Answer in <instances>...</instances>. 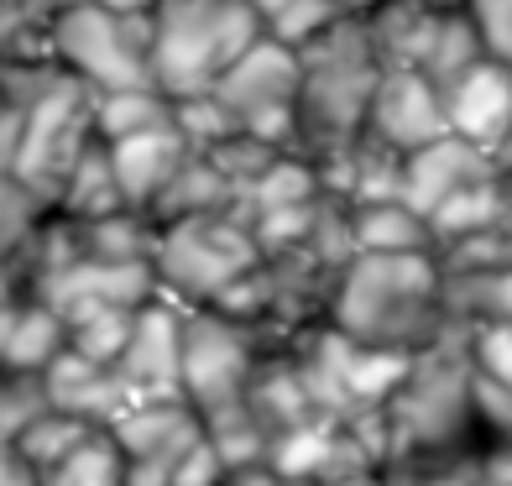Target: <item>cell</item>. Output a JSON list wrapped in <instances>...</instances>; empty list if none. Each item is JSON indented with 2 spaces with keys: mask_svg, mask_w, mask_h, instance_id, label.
Returning a JSON list of instances; mask_svg holds the SVG:
<instances>
[{
  "mask_svg": "<svg viewBox=\"0 0 512 486\" xmlns=\"http://www.w3.org/2000/svg\"><path fill=\"white\" fill-rule=\"evenodd\" d=\"M0 486H42L37 471L16 455V445H6V439H0Z\"/></svg>",
  "mask_w": 512,
  "mask_h": 486,
  "instance_id": "83f0119b",
  "label": "cell"
},
{
  "mask_svg": "<svg viewBox=\"0 0 512 486\" xmlns=\"http://www.w3.org/2000/svg\"><path fill=\"white\" fill-rule=\"evenodd\" d=\"M256 262H262V251H256V230H251L246 204L168 220V225H157V236H152L157 293H168L173 304H189V309L209 304L220 288H230Z\"/></svg>",
  "mask_w": 512,
  "mask_h": 486,
  "instance_id": "277c9868",
  "label": "cell"
},
{
  "mask_svg": "<svg viewBox=\"0 0 512 486\" xmlns=\"http://www.w3.org/2000/svg\"><path fill=\"white\" fill-rule=\"evenodd\" d=\"M460 6H465V16H471L486 58L512 68V0H460Z\"/></svg>",
  "mask_w": 512,
  "mask_h": 486,
  "instance_id": "d4e9b609",
  "label": "cell"
},
{
  "mask_svg": "<svg viewBox=\"0 0 512 486\" xmlns=\"http://www.w3.org/2000/svg\"><path fill=\"white\" fill-rule=\"evenodd\" d=\"M168 121H173V100L157 84H131V89H105V95H95V136L100 142H115V136H131V131H152Z\"/></svg>",
  "mask_w": 512,
  "mask_h": 486,
  "instance_id": "ac0fdd59",
  "label": "cell"
},
{
  "mask_svg": "<svg viewBox=\"0 0 512 486\" xmlns=\"http://www.w3.org/2000/svg\"><path fill=\"white\" fill-rule=\"evenodd\" d=\"M63 319L42 304V298L27 288L16 293L6 309H0V366L6 372H42L58 351H63Z\"/></svg>",
  "mask_w": 512,
  "mask_h": 486,
  "instance_id": "5bb4252c",
  "label": "cell"
},
{
  "mask_svg": "<svg viewBox=\"0 0 512 486\" xmlns=\"http://www.w3.org/2000/svg\"><path fill=\"white\" fill-rule=\"evenodd\" d=\"M58 215L68 220H100V215H115V210H126V199L121 189H115V168H110V147L100 142H89L84 157L74 162V173L63 178V194L53 204Z\"/></svg>",
  "mask_w": 512,
  "mask_h": 486,
  "instance_id": "e0dca14e",
  "label": "cell"
},
{
  "mask_svg": "<svg viewBox=\"0 0 512 486\" xmlns=\"http://www.w3.org/2000/svg\"><path fill=\"white\" fill-rule=\"evenodd\" d=\"M147 16H152V84L168 100L204 95L267 32V21L246 0H157Z\"/></svg>",
  "mask_w": 512,
  "mask_h": 486,
  "instance_id": "3957f363",
  "label": "cell"
},
{
  "mask_svg": "<svg viewBox=\"0 0 512 486\" xmlns=\"http://www.w3.org/2000/svg\"><path fill=\"white\" fill-rule=\"evenodd\" d=\"M204 95L225 110L230 131L298 152V53L272 32L256 37Z\"/></svg>",
  "mask_w": 512,
  "mask_h": 486,
  "instance_id": "8992f818",
  "label": "cell"
},
{
  "mask_svg": "<svg viewBox=\"0 0 512 486\" xmlns=\"http://www.w3.org/2000/svg\"><path fill=\"white\" fill-rule=\"evenodd\" d=\"M89 434H95V424H89V419H79V413H63V408H53V403H48V408H42L27 429H21V434L11 439V445H16V455H21V460H27V466L42 476V471L58 466V460H63L68 450H74L79 439H89Z\"/></svg>",
  "mask_w": 512,
  "mask_h": 486,
  "instance_id": "ffe728a7",
  "label": "cell"
},
{
  "mask_svg": "<svg viewBox=\"0 0 512 486\" xmlns=\"http://www.w3.org/2000/svg\"><path fill=\"white\" fill-rule=\"evenodd\" d=\"M246 6H251V11H256V16H262V21H267V16H272V11H277V6H283V0H246Z\"/></svg>",
  "mask_w": 512,
  "mask_h": 486,
  "instance_id": "4dcf8cb0",
  "label": "cell"
},
{
  "mask_svg": "<svg viewBox=\"0 0 512 486\" xmlns=\"http://www.w3.org/2000/svg\"><path fill=\"white\" fill-rule=\"evenodd\" d=\"M100 6H110V11H126V16H147L157 0H100Z\"/></svg>",
  "mask_w": 512,
  "mask_h": 486,
  "instance_id": "f1b7e54d",
  "label": "cell"
},
{
  "mask_svg": "<svg viewBox=\"0 0 512 486\" xmlns=\"http://www.w3.org/2000/svg\"><path fill=\"white\" fill-rule=\"evenodd\" d=\"M21 131H27V105L0 95V173L16 168V152H21Z\"/></svg>",
  "mask_w": 512,
  "mask_h": 486,
  "instance_id": "4316f807",
  "label": "cell"
},
{
  "mask_svg": "<svg viewBox=\"0 0 512 486\" xmlns=\"http://www.w3.org/2000/svg\"><path fill=\"white\" fill-rule=\"evenodd\" d=\"M298 152L314 168L356 152L366 110L382 79V53L366 16H335L309 42H298Z\"/></svg>",
  "mask_w": 512,
  "mask_h": 486,
  "instance_id": "7a4b0ae2",
  "label": "cell"
},
{
  "mask_svg": "<svg viewBox=\"0 0 512 486\" xmlns=\"http://www.w3.org/2000/svg\"><path fill=\"white\" fill-rule=\"evenodd\" d=\"M345 225H351L356 251H434L429 220L403 199H361L345 204Z\"/></svg>",
  "mask_w": 512,
  "mask_h": 486,
  "instance_id": "9a60e30c",
  "label": "cell"
},
{
  "mask_svg": "<svg viewBox=\"0 0 512 486\" xmlns=\"http://www.w3.org/2000/svg\"><path fill=\"white\" fill-rule=\"evenodd\" d=\"M42 486H126V455L110 439V429L79 439L58 466L42 471Z\"/></svg>",
  "mask_w": 512,
  "mask_h": 486,
  "instance_id": "d6986e66",
  "label": "cell"
},
{
  "mask_svg": "<svg viewBox=\"0 0 512 486\" xmlns=\"http://www.w3.org/2000/svg\"><path fill=\"white\" fill-rule=\"evenodd\" d=\"M335 16H345L340 6H330V0H283L272 16H267V32L277 42H288V48H298V42H309L319 27H330ZM356 16V11H351Z\"/></svg>",
  "mask_w": 512,
  "mask_h": 486,
  "instance_id": "cb8c5ba5",
  "label": "cell"
},
{
  "mask_svg": "<svg viewBox=\"0 0 512 486\" xmlns=\"http://www.w3.org/2000/svg\"><path fill=\"white\" fill-rule=\"evenodd\" d=\"M110 147V168H115V189H121L126 210L147 215L157 194L168 189V178L178 173V162L189 157V142L178 136V126H152V131H131V136H115Z\"/></svg>",
  "mask_w": 512,
  "mask_h": 486,
  "instance_id": "4fadbf2b",
  "label": "cell"
},
{
  "mask_svg": "<svg viewBox=\"0 0 512 486\" xmlns=\"http://www.w3.org/2000/svg\"><path fill=\"white\" fill-rule=\"evenodd\" d=\"M497 173H502L497 152H486L476 142H465V136L445 131V136H434L429 147L403 157V204H413V210L429 220L450 194L471 189V183H481V178H497Z\"/></svg>",
  "mask_w": 512,
  "mask_h": 486,
  "instance_id": "8fae6325",
  "label": "cell"
},
{
  "mask_svg": "<svg viewBox=\"0 0 512 486\" xmlns=\"http://www.w3.org/2000/svg\"><path fill=\"white\" fill-rule=\"evenodd\" d=\"M178 356H183V304H173L168 293H152L147 304H136L115 372L136 387V398H173V392H183Z\"/></svg>",
  "mask_w": 512,
  "mask_h": 486,
  "instance_id": "30bf717a",
  "label": "cell"
},
{
  "mask_svg": "<svg viewBox=\"0 0 512 486\" xmlns=\"http://www.w3.org/2000/svg\"><path fill=\"white\" fill-rule=\"evenodd\" d=\"M42 408H48L42 372H6V366H0V439H6V445L37 419Z\"/></svg>",
  "mask_w": 512,
  "mask_h": 486,
  "instance_id": "603a6c76",
  "label": "cell"
},
{
  "mask_svg": "<svg viewBox=\"0 0 512 486\" xmlns=\"http://www.w3.org/2000/svg\"><path fill=\"white\" fill-rule=\"evenodd\" d=\"M445 131H450V115L434 79H424L418 68H382L377 95H371V110H366V131H361L366 142L408 157Z\"/></svg>",
  "mask_w": 512,
  "mask_h": 486,
  "instance_id": "9c48e42d",
  "label": "cell"
},
{
  "mask_svg": "<svg viewBox=\"0 0 512 486\" xmlns=\"http://www.w3.org/2000/svg\"><path fill=\"white\" fill-rule=\"evenodd\" d=\"M53 63L95 95L152 84V16H126L100 0H74L53 27Z\"/></svg>",
  "mask_w": 512,
  "mask_h": 486,
  "instance_id": "5b68a950",
  "label": "cell"
},
{
  "mask_svg": "<svg viewBox=\"0 0 512 486\" xmlns=\"http://www.w3.org/2000/svg\"><path fill=\"white\" fill-rule=\"evenodd\" d=\"M256 377L251 324L230 319L209 304H183V356H178V387L199 413H220L241 403V392Z\"/></svg>",
  "mask_w": 512,
  "mask_h": 486,
  "instance_id": "ba28073f",
  "label": "cell"
},
{
  "mask_svg": "<svg viewBox=\"0 0 512 486\" xmlns=\"http://www.w3.org/2000/svg\"><path fill=\"white\" fill-rule=\"evenodd\" d=\"M424 6H460V0H424Z\"/></svg>",
  "mask_w": 512,
  "mask_h": 486,
  "instance_id": "1f68e13d",
  "label": "cell"
},
{
  "mask_svg": "<svg viewBox=\"0 0 512 486\" xmlns=\"http://www.w3.org/2000/svg\"><path fill=\"white\" fill-rule=\"evenodd\" d=\"M330 6H340V11H356V16H366L371 6H377V0H330Z\"/></svg>",
  "mask_w": 512,
  "mask_h": 486,
  "instance_id": "f546056e",
  "label": "cell"
},
{
  "mask_svg": "<svg viewBox=\"0 0 512 486\" xmlns=\"http://www.w3.org/2000/svg\"><path fill=\"white\" fill-rule=\"evenodd\" d=\"M439 257L434 251H356L340 267V283L330 293V324L340 335L382 351L418 356L429 340H439L445 298H439Z\"/></svg>",
  "mask_w": 512,
  "mask_h": 486,
  "instance_id": "6da1fadb",
  "label": "cell"
},
{
  "mask_svg": "<svg viewBox=\"0 0 512 486\" xmlns=\"http://www.w3.org/2000/svg\"><path fill=\"white\" fill-rule=\"evenodd\" d=\"M131 319L136 309H121V304H105V309H89V314H74L63 324L68 330V351H79L84 361H95V366H115L126 351V335H131Z\"/></svg>",
  "mask_w": 512,
  "mask_h": 486,
  "instance_id": "44dd1931",
  "label": "cell"
},
{
  "mask_svg": "<svg viewBox=\"0 0 512 486\" xmlns=\"http://www.w3.org/2000/svg\"><path fill=\"white\" fill-rule=\"evenodd\" d=\"M471 366L492 382L512 387V319H492L471 330Z\"/></svg>",
  "mask_w": 512,
  "mask_h": 486,
  "instance_id": "484cf974",
  "label": "cell"
},
{
  "mask_svg": "<svg viewBox=\"0 0 512 486\" xmlns=\"http://www.w3.org/2000/svg\"><path fill=\"white\" fill-rule=\"evenodd\" d=\"M53 210L42 204L16 173H0V257H16L32 241V230L48 220Z\"/></svg>",
  "mask_w": 512,
  "mask_h": 486,
  "instance_id": "7402d4cb",
  "label": "cell"
},
{
  "mask_svg": "<svg viewBox=\"0 0 512 486\" xmlns=\"http://www.w3.org/2000/svg\"><path fill=\"white\" fill-rule=\"evenodd\" d=\"M74 0H0V63H53V27Z\"/></svg>",
  "mask_w": 512,
  "mask_h": 486,
  "instance_id": "2e32d148",
  "label": "cell"
},
{
  "mask_svg": "<svg viewBox=\"0 0 512 486\" xmlns=\"http://www.w3.org/2000/svg\"><path fill=\"white\" fill-rule=\"evenodd\" d=\"M89 142H95V89L58 68L48 89L27 105V131H21V152L11 173L53 210L63 194V178L74 173V162L84 157Z\"/></svg>",
  "mask_w": 512,
  "mask_h": 486,
  "instance_id": "52a82bcc",
  "label": "cell"
},
{
  "mask_svg": "<svg viewBox=\"0 0 512 486\" xmlns=\"http://www.w3.org/2000/svg\"><path fill=\"white\" fill-rule=\"evenodd\" d=\"M450 131L476 142L486 152H502L512 142V68L497 58H476L465 74H455L445 89Z\"/></svg>",
  "mask_w": 512,
  "mask_h": 486,
  "instance_id": "7c38bea8",
  "label": "cell"
}]
</instances>
